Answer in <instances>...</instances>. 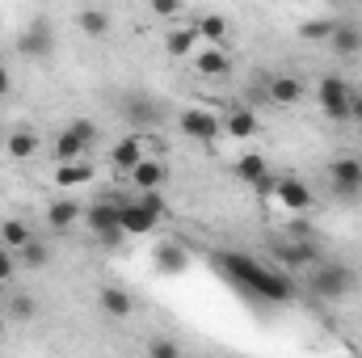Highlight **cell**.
Segmentation results:
<instances>
[{
  "label": "cell",
  "mask_w": 362,
  "mask_h": 358,
  "mask_svg": "<svg viewBox=\"0 0 362 358\" xmlns=\"http://www.w3.org/2000/svg\"><path fill=\"white\" fill-rule=\"evenodd\" d=\"M127 178H131V185H135V190H160V185H165V178H169V169H165L156 156H144V161H139Z\"/></svg>",
  "instance_id": "obj_17"
},
{
  "label": "cell",
  "mask_w": 362,
  "mask_h": 358,
  "mask_svg": "<svg viewBox=\"0 0 362 358\" xmlns=\"http://www.w3.org/2000/svg\"><path fill=\"white\" fill-rule=\"evenodd\" d=\"M93 181V165L89 161H64L55 169V185L59 190H72V185H89Z\"/></svg>",
  "instance_id": "obj_24"
},
{
  "label": "cell",
  "mask_w": 362,
  "mask_h": 358,
  "mask_svg": "<svg viewBox=\"0 0 362 358\" xmlns=\"http://www.w3.org/2000/svg\"><path fill=\"white\" fill-rule=\"evenodd\" d=\"M8 316H13L17 325H30V321L38 316V304H34L25 291H13V299H8Z\"/></svg>",
  "instance_id": "obj_31"
},
{
  "label": "cell",
  "mask_w": 362,
  "mask_h": 358,
  "mask_svg": "<svg viewBox=\"0 0 362 358\" xmlns=\"http://www.w3.org/2000/svg\"><path fill=\"white\" fill-rule=\"evenodd\" d=\"M0 144H4V135H0Z\"/></svg>",
  "instance_id": "obj_40"
},
{
  "label": "cell",
  "mask_w": 362,
  "mask_h": 358,
  "mask_svg": "<svg viewBox=\"0 0 362 358\" xmlns=\"http://www.w3.org/2000/svg\"><path fill=\"white\" fill-rule=\"evenodd\" d=\"M17 253L8 249V245H0V282H13V274H17Z\"/></svg>",
  "instance_id": "obj_34"
},
{
  "label": "cell",
  "mask_w": 362,
  "mask_h": 358,
  "mask_svg": "<svg viewBox=\"0 0 362 358\" xmlns=\"http://www.w3.org/2000/svg\"><path fill=\"white\" fill-rule=\"evenodd\" d=\"M185 266H189V258H185L181 245H160V249H156V270H160V274H181Z\"/></svg>",
  "instance_id": "obj_27"
},
{
  "label": "cell",
  "mask_w": 362,
  "mask_h": 358,
  "mask_svg": "<svg viewBox=\"0 0 362 358\" xmlns=\"http://www.w3.org/2000/svg\"><path fill=\"white\" fill-rule=\"evenodd\" d=\"M0 304H4V282H0Z\"/></svg>",
  "instance_id": "obj_39"
},
{
  "label": "cell",
  "mask_w": 362,
  "mask_h": 358,
  "mask_svg": "<svg viewBox=\"0 0 362 358\" xmlns=\"http://www.w3.org/2000/svg\"><path fill=\"white\" fill-rule=\"evenodd\" d=\"M177 127H181V135H185V139L215 144V139H219V131H223V118H219L215 110H198V105H189V110H181Z\"/></svg>",
  "instance_id": "obj_5"
},
{
  "label": "cell",
  "mask_w": 362,
  "mask_h": 358,
  "mask_svg": "<svg viewBox=\"0 0 362 358\" xmlns=\"http://www.w3.org/2000/svg\"><path fill=\"white\" fill-rule=\"evenodd\" d=\"M68 127H72V131H76V135H81V139H85V144H97V135H101V131H97V122H93V118H72V122H68Z\"/></svg>",
  "instance_id": "obj_35"
},
{
  "label": "cell",
  "mask_w": 362,
  "mask_h": 358,
  "mask_svg": "<svg viewBox=\"0 0 362 358\" xmlns=\"http://www.w3.org/2000/svg\"><path fill=\"white\" fill-rule=\"evenodd\" d=\"M303 93L308 89H303L299 76H270V81H266V97H270L274 105H295Z\"/></svg>",
  "instance_id": "obj_18"
},
{
  "label": "cell",
  "mask_w": 362,
  "mask_h": 358,
  "mask_svg": "<svg viewBox=\"0 0 362 358\" xmlns=\"http://www.w3.org/2000/svg\"><path fill=\"white\" fill-rule=\"evenodd\" d=\"M97 304H101L105 316H118V321H127V316L135 312V299H131V291H122V287H101Z\"/></svg>",
  "instance_id": "obj_19"
},
{
  "label": "cell",
  "mask_w": 362,
  "mask_h": 358,
  "mask_svg": "<svg viewBox=\"0 0 362 358\" xmlns=\"http://www.w3.org/2000/svg\"><path fill=\"white\" fill-rule=\"evenodd\" d=\"M144 156H148V144H144L139 135H127V139H118V144L110 148V165H114L118 173H131Z\"/></svg>",
  "instance_id": "obj_14"
},
{
  "label": "cell",
  "mask_w": 362,
  "mask_h": 358,
  "mask_svg": "<svg viewBox=\"0 0 362 358\" xmlns=\"http://www.w3.org/2000/svg\"><path fill=\"white\" fill-rule=\"evenodd\" d=\"M189 59H194L198 76H228V72H232V55H228L223 47H215V42H206V47L194 51Z\"/></svg>",
  "instance_id": "obj_13"
},
{
  "label": "cell",
  "mask_w": 362,
  "mask_h": 358,
  "mask_svg": "<svg viewBox=\"0 0 362 358\" xmlns=\"http://www.w3.org/2000/svg\"><path fill=\"white\" fill-rule=\"evenodd\" d=\"M350 122H362V89L350 93Z\"/></svg>",
  "instance_id": "obj_37"
},
{
  "label": "cell",
  "mask_w": 362,
  "mask_h": 358,
  "mask_svg": "<svg viewBox=\"0 0 362 358\" xmlns=\"http://www.w3.org/2000/svg\"><path fill=\"white\" fill-rule=\"evenodd\" d=\"M165 51H169L173 59L194 55V51H198V25H173L169 38H165Z\"/></svg>",
  "instance_id": "obj_20"
},
{
  "label": "cell",
  "mask_w": 362,
  "mask_h": 358,
  "mask_svg": "<svg viewBox=\"0 0 362 358\" xmlns=\"http://www.w3.org/2000/svg\"><path fill=\"white\" fill-rule=\"evenodd\" d=\"M215 262H219V270H223L240 291H249V295H262V299H270V304H291V299H295V287H291L286 274L257 266V262L245 258V253H215Z\"/></svg>",
  "instance_id": "obj_1"
},
{
  "label": "cell",
  "mask_w": 362,
  "mask_h": 358,
  "mask_svg": "<svg viewBox=\"0 0 362 358\" xmlns=\"http://www.w3.org/2000/svg\"><path fill=\"white\" fill-rule=\"evenodd\" d=\"M274 258H278L286 270H303V266H316V262H320V249H316L312 236H308V241L295 236V241H282V245L274 249Z\"/></svg>",
  "instance_id": "obj_10"
},
{
  "label": "cell",
  "mask_w": 362,
  "mask_h": 358,
  "mask_svg": "<svg viewBox=\"0 0 362 358\" xmlns=\"http://www.w3.org/2000/svg\"><path fill=\"white\" fill-rule=\"evenodd\" d=\"M354 287H358L354 270L341 266V262H316V266H312V282H308V291H312L316 299H325V304H341Z\"/></svg>",
  "instance_id": "obj_2"
},
{
  "label": "cell",
  "mask_w": 362,
  "mask_h": 358,
  "mask_svg": "<svg viewBox=\"0 0 362 358\" xmlns=\"http://www.w3.org/2000/svg\"><path fill=\"white\" fill-rule=\"evenodd\" d=\"M181 346L177 342H169V337H156V342H148V358H177Z\"/></svg>",
  "instance_id": "obj_32"
},
{
  "label": "cell",
  "mask_w": 362,
  "mask_h": 358,
  "mask_svg": "<svg viewBox=\"0 0 362 358\" xmlns=\"http://www.w3.org/2000/svg\"><path fill=\"white\" fill-rule=\"evenodd\" d=\"M122 118H127L131 127H152V122L165 118V105L152 101L148 93H127V97H122Z\"/></svg>",
  "instance_id": "obj_9"
},
{
  "label": "cell",
  "mask_w": 362,
  "mask_h": 358,
  "mask_svg": "<svg viewBox=\"0 0 362 358\" xmlns=\"http://www.w3.org/2000/svg\"><path fill=\"white\" fill-rule=\"evenodd\" d=\"M350 93H354V85L341 81V76H320L316 81V101H320L325 118H333V122H350Z\"/></svg>",
  "instance_id": "obj_4"
},
{
  "label": "cell",
  "mask_w": 362,
  "mask_h": 358,
  "mask_svg": "<svg viewBox=\"0 0 362 358\" xmlns=\"http://www.w3.org/2000/svg\"><path fill=\"white\" fill-rule=\"evenodd\" d=\"M329 190H333L337 198H354V194H362V161H354V156H337V161L329 165Z\"/></svg>",
  "instance_id": "obj_7"
},
{
  "label": "cell",
  "mask_w": 362,
  "mask_h": 358,
  "mask_svg": "<svg viewBox=\"0 0 362 358\" xmlns=\"http://www.w3.org/2000/svg\"><path fill=\"white\" fill-rule=\"evenodd\" d=\"M17 262L25 270H47L51 266V245H42V241H25L21 249H17Z\"/></svg>",
  "instance_id": "obj_25"
},
{
  "label": "cell",
  "mask_w": 362,
  "mask_h": 358,
  "mask_svg": "<svg viewBox=\"0 0 362 358\" xmlns=\"http://www.w3.org/2000/svg\"><path fill=\"white\" fill-rule=\"evenodd\" d=\"M148 8H152L160 21H173V17H181V0H148Z\"/></svg>",
  "instance_id": "obj_33"
},
{
  "label": "cell",
  "mask_w": 362,
  "mask_h": 358,
  "mask_svg": "<svg viewBox=\"0 0 362 358\" xmlns=\"http://www.w3.org/2000/svg\"><path fill=\"white\" fill-rule=\"evenodd\" d=\"M25 241H34V232H30L25 219H4V224H0V245H8V249L17 253Z\"/></svg>",
  "instance_id": "obj_26"
},
{
  "label": "cell",
  "mask_w": 362,
  "mask_h": 358,
  "mask_svg": "<svg viewBox=\"0 0 362 358\" xmlns=\"http://www.w3.org/2000/svg\"><path fill=\"white\" fill-rule=\"evenodd\" d=\"M198 38H206V42L223 47V38H228V17H219V13H206V17L198 21Z\"/></svg>",
  "instance_id": "obj_30"
},
{
  "label": "cell",
  "mask_w": 362,
  "mask_h": 358,
  "mask_svg": "<svg viewBox=\"0 0 362 358\" xmlns=\"http://www.w3.org/2000/svg\"><path fill=\"white\" fill-rule=\"evenodd\" d=\"M51 156H55V165H64V161H85V156H89V144H85L72 127H64V131L55 135V144H51Z\"/></svg>",
  "instance_id": "obj_16"
},
{
  "label": "cell",
  "mask_w": 362,
  "mask_h": 358,
  "mask_svg": "<svg viewBox=\"0 0 362 358\" xmlns=\"http://www.w3.org/2000/svg\"><path fill=\"white\" fill-rule=\"evenodd\" d=\"M333 30H337V21H333V17H312V21H303V25H299V38H303V42H329V38H333Z\"/></svg>",
  "instance_id": "obj_28"
},
{
  "label": "cell",
  "mask_w": 362,
  "mask_h": 358,
  "mask_svg": "<svg viewBox=\"0 0 362 358\" xmlns=\"http://www.w3.org/2000/svg\"><path fill=\"white\" fill-rule=\"evenodd\" d=\"M139 202H144V207H148V211H152L156 219L165 215V202H160V190H144V198H139Z\"/></svg>",
  "instance_id": "obj_36"
},
{
  "label": "cell",
  "mask_w": 362,
  "mask_h": 358,
  "mask_svg": "<svg viewBox=\"0 0 362 358\" xmlns=\"http://www.w3.org/2000/svg\"><path fill=\"white\" fill-rule=\"evenodd\" d=\"M76 25H81V34H89V38H105V34H110V17H105L101 8H81Z\"/></svg>",
  "instance_id": "obj_29"
},
{
  "label": "cell",
  "mask_w": 362,
  "mask_h": 358,
  "mask_svg": "<svg viewBox=\"0 0 362 358\" xmlns=\"http://www.w3.org/2000/svg\"><path fill=\"white\" fill-rule=\"evenodd\" d=\"M223 131H228L232 139H253V135H257V114L245 110V105H236L232 114H223Z\"/></svg>",
  "instance_id": "obj_21"
},
{
  "label": "cell",
  "mask_w": 362,
  "mask_h": 358,
  "mask_svg": "<svg viewBox=\"0 0 362 358\" xmlns=\"http://www.w3.org/2000/svg\"><path fill=\"white\" fill-rule=\"evenodd\" d=\"M329 47L337 51V55H358L362 51V30L358 25H350V21H337V30H333V38H329Z\"/></svg>",
  "instance_id": "obj_23"
},
{
  "label": "cell",
  "mask_w": 362,
  "mask_h": 358,
  "mask_svg": "<svg viewBox=\"0 0 362 358\" xmlns=\"http://www.w3.org/2000/svg\"><path fill=\"white\" fill-rule=\"evenodd\" d=\"M55 51V34H51V25L42 21V17H34L21 34H17V55H25V59H47Z\"/></svg>",
  "instance_id": "obj_6"
},
{
  "label": "cell",
  "mask_w": 362,
  "mask_h": 358,
  "mask_svg": "<svg viewBox=\"0 0 362 358\" xmlns=\"http://www.w3.org/2000/svg\"><path fill=\"white\" fill-rule=\"evenodd\" d=\"M38 148H42V139L34 131H8L4 135V152L13 161H30V156H38Z\"/></svg>",
  "instance_id": "obj_22"
},
{
  "label": "cell",
  "mask_w": 362,
  "mask_h": 358,
  "mask_svg": "<svg viewBox=\"0 0 362 358\" xmlns=\"http://www.w3.org/2000/svg\"><path fill=\"white\" fill-rule=\"evenodd\" d=\"M274 198H278L291 215H303V211L312 207V190H308L299 178H278L274 181Z\"/></svg>",
  "instance_id": "obj_12"
},
{
  "label": "cell",
  "mask_w": 362,
  "mask_h": 358,
  "mask_svg": "<svg viewBox=\"0 0 362 358\" xmlns=\"http://www.w3.org/2000/svg\"><path fill=\"white\" fill-rule=\"evenodd\" d=\"M118 224H122L127 236H148V232H156L160 219H156L144 202H118Z\"/></svg>",
  "instance_id": "obj_11"
},
{
  "label": "cell",
  "mask_w": 362,
  "mask_h": 358,
  "mask_svg": "<svg viewBox=\"0 0 362 358\" xmlns=\"http://www.w3.org/2000/svg\"><path fill=\"white\" fill-rule=\"evenodd\" d=\"M236 178L240 181H249L257 194H274V181L278 178H270V165H266V156L262 152H245V156H236Z\"/></svg>",
  "instance_id": "obj_8"
},
{
  "label": "cell",
  "mask_w": 362,
  "mask_h": 358,
  "mask_svg": "<svg viewBox=\"0 0 362 358\" xmlns=\"http://www.w3.org/2000/svg\"><path fill=\"white\" fill-rule=\"evenodd\" d=\"M13 89V76H8V68H4V64H0V97H4V93Z\"/></svg>",
  "instance_id": "obj_38"
},
{
  "label": "cell",
  "mask_w": 362,
  "mask_h": 358,
  "mask_svg": "<svg viewBox=\"0 0 362 358\" xmlns=\"http://www.w3.org/2000/svg\"><path fill=\"white\" fill-rule=\"evenodd\" d=\"M118 202H122V198H101V202L85 207V228H89L101 245H110V249H118L122 236H127L122 224H118Z\"/></svg>",
  "instance_id": "obj_3"
},
{
  "label": "cell",
  "mask_w": 362,
  "mask_h": 358,
  "mask_svg": "<svg viewBox=\"0 0 362 358\" xmlns=\"http://www.w3.org/2000/svg\"><path fill=\"white\" fill-rule=\"evenodd\" d=\"M85 219V211H81V202H72V198H55L51 207H47V228L51 232H68V228H76Z\"/></svg>",
  "instance_id": "obj_15"
}]
</instances>
